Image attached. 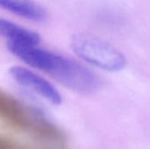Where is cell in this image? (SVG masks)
Returning a JSON list of instances; mask_svg holds the SVG:
<instances>
[{
	"label": "cell",
	"instance_id": "obj_1",
	"mask_svg": "<svg viewBox=\"0 0 150 149\" xmlns=\"http://www.w3.org/2000/svg\"><path fill=\"white\" fill-rule=\"evenodd\" d=\"M0 119L32 135H55L60 131L38 109L25 105L14 96L0 89Z\"/></svg>",
	"mask_w": 150,
	"mask_h": 149
},
{
	"label": "cell",
	"instance_id": "obj_2",
	"mask_svg": "<svg viewBox=\"0 0 150 149\" xmlns=\"http://www.w3.org/2000/svg\"><path fill=\"white\" fill-rule=\"evenodd\" d=\"M70 45L81 60L100 69L119 72L127 65V58L120 50L95 35L86 32L74 34Z\"/></svg>",
	"mask_w": 150,
	"mask_h": 149
},
{
	"label": "cell",
	"instance_id": "obj_3",
	"mask_svg": "<svg viewBox=\"0 0 150 149\" xmlns=\"http://www.w3.org/2000/svg\"><path fill=\"white\" fill-rule=\"evenodd\" d=\"M68 89L83 95L96 92L100 85L99 77L81 63L63 57L59 67L51 75Z\"/></svg>",
	"mask_w": 150,
	"mask_h": 149
},
{
	"label": "cell",
	"instance_id": "obj_4",
	"mask_svg": "<svg viewBox=\"0 0 150 149\" xmlns=\"http://www.w3.org/2000/svg\"><path fill=\"white\" fill-rule=\"evenodd\" d=\"M7 48L25 63L49 75L56 69L62 59L60 54L38 47L35 44L24 41L8 40Z\"/></svg>",
	"mask_w": 150,
	"mask_h": 149
},
{
	"label": "cell",
	"instance_id": "obj_5",
	"mask_svg": "<svg viewBox=\"0 0 150 149\" xmlns=\"http://www.w3.org/2000/svg\"><path fill=\"white\" fill-rule=\"evenodd\" d=\"M9 71L11 76L18 83L32 90L50 104L54 105L62 104V97L60 92L52 85V83L42 76L20 66H13Z\"/></svg>",
	"mask_w": 150,
	"mask_h": 149
},
{
	"label": "cell",
	"instance_id": "obj_6",
	"mask_svg": "<svg viewBox=\"0 0 150 149\" xmlns=\"http://www.w3.org/2000/svg\"><path fill=\"white\" fill-rule=\"evenodd\" d=\"M0 8L33 21L46 18L45 9L33 0H0Z\"/></svg>",
	"mask_w": 150,
	"mask_h": 149
},
{
	"label": "cell",
	"instance_id": "obj_7",
	"mask_svg": "<svg viewBox=\"0 0 150 149\" xmlns=\"http://www.w3.org/2000/svg\"><path fill=\"white\" fill-rule=\"evenodd\" d=\"M0 36L8 39V40L24 41L35 45L40 41L39 33L4 18H0Z\"/></svg>",
	"mask_w": 150,
	"mask_h": 149
},
{
	"label": "cell",
	"instance_id": "obj_8",
	"mask_svg": "<svg viewBox=\"0 0 150 149\" xmlns=\"http://www.w3.org/2000/svg\"><path fill=\"white\" fill-rule=\"evenodd\" d=\"M0 149H14V141L0 138Z\"/></svg>",
	"mask_w": 150,
	"mask_h": 149
}]
</instances>
